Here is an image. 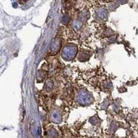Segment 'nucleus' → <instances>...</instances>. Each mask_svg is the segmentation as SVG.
<instances>
[{
	"instance_id": "obj_1",
	"label": "nucleus",
	"mask_w": 138,
	"mask_h": 138,
	"mask_svg": "<svg viewBox=\"0 0 138 138\" xmlns=\"http://www.w3.org/2000/svg\"><path fill=\"white\" fill-rule=\"evenodd\" d=\"M77 48L74 45H68L64 48L62 51V58L66 61H71L76 56Z\"/></svg>"
},
{
	"instance_id": "obj_2",
	"label": "nucleus",
	"mask_w": 138,
	"mask_h": 138,
	"mask_svg": "<svg viewBox=\"0 0 138 138\" xmlns=\"http://www.w3.org/2000/svg\"><path fill=\"white\" fill-rule=\"evenodd\" d=\"M61 41L59 40H55L53 42L51 46V49L53 52H57L59 51V49H61Z\"/></svg>"
},
{
	"instance_id": "obj_3",
	"label": "nucleus",
	"mask_w": 138,
	"mask_h": 138,
	"mask_svg": "<svg viewBox=\"0 0 138 138\" xmlns=\"http://www.w3.org/2000/svg\"><path fill=\"white\" fill-rule=\"evenodd\" d=\"M79 98L82 101L87 102L91 99V97L87 92L82 91L79 94Z\"/></svg>"
},
{
	"instance_id": "obj_4",
	"label": "nucleus",
	"mask_w": 138,
	"mask_h": 138,
	"mask_svg": "<svg viewBox=\"0 0 138 138\" xmlns=\"http://www.w3.org/2000/svg\"><path fill=\"white\" fill-rule=\"evenodd\" d=\"M97 13H98V16L99 17L102 19L106 17L107 15L108 12L106 10L101 9Z\"/></svg>"
}]
</instances>
